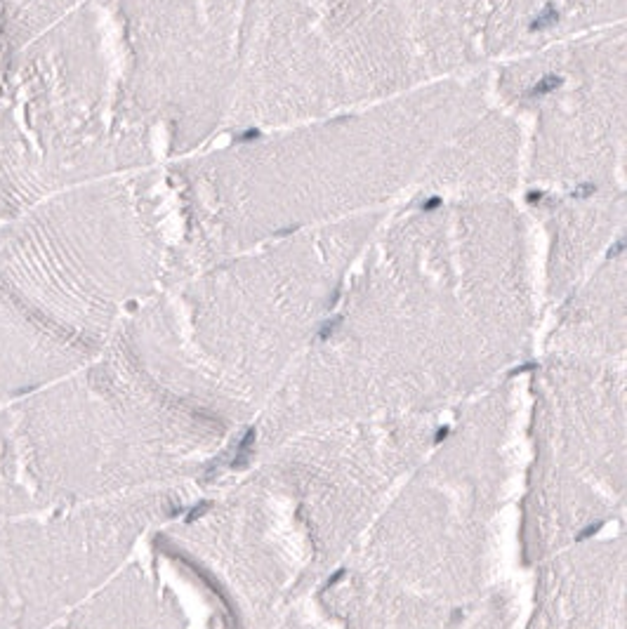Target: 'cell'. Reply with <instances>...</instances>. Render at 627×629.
Instances as JSON below:
<instances>
[{
  "mask_svg": "<svg viewBox=\"0 0 627 629\" xmlns=\"http://www.w3.org/2000/svg\"><path fill=\"white\" fill-rule=\"evenodd\" d=\"M521 556L538 568L608 535L625 516L627 389L623 363L554 356L533 372Z\"/></svg>",
  "mask_w": 627,
  "mask_h": 629,
  "instance_id": "3",
  "label": "cell"
},
{
  "mask_svg": "<svg viewBox=\"0 0 627 629\" xmlns=\"http://www.w3.org/2000/svg\"><path fill=\"white\" fill-rule=\"evenodd\" d=\"M521 415L523 396L509 377L453 410L344 568L441 610L479 608L500 584Z\"/></svg>",
  "mask_w": 627,
  "mask_h": 629,
  "instance_id": "2",
  "label": "cell"
},
{
  "mask_svg": "<svg viewBox=\"0 0 627 629\" xmlns=\"http://www.w3.org/2000/svg\"><path fill=\"white\" fill-rule=\"evenodd\" d=\"M443 417L307 429L213 478L161 533L217 629H273L352 556Z\"/></svg>",
  "mask_w": 627,
  "mask_h": 629,
  "instance_id": "1",
  "label": "cell"
}]
</instances>
